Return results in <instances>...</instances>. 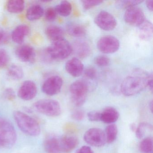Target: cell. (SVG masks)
Wrapping results in <instances>:
<instances>
[{
  "instance_id": "obj_36",
  "label": "cell",
  "mask_w": 153,
  "mask_h": 153,
  "mask_svg": "<svg viewBox=\"0 0 153 153\" xmlns=\"http://www.w3.org/2000/svg\"><path fill=\"white\" fill-rule=\"evenodd\" d=\"M87 116L90 121H99L101 120V113L97 111H92L88 113Z\"/></svg>"
},
{
  "instance_id": "obj_9",
  "label": "cell",
  "mask_w": 153,
  "mask_h": 153,
  "mask_svg": "<svg viewBox=\"0 0 153 153\" xmlns=\"http://www.w3.org/2000/svg\"><path fill=\"white\" fill-rule=\"evenodd\" d=\"M94 22L98 27L106 31L114 30L117 25L115 18L109 12L104 10L97 14L95 18Z\"/></svg>"
},
{
  "instance_id": "obj_6",
  "label": "cell",
  "mask_w": 153,
  "mask_h": 153,
  "mask_svg": "<svg viewBox=\"0 0 153 153\" xmlns=\"http://www.w3.org/2000/svg\"><path fill=\"white\" fill-rule=\"evenodd\" d=\"M36 111L49 116H57L61 113V108L59 102L52 99H42L33 104Z\"/></svg>"
},
{
  "instance_id": "obj_21",
  "label": "cell",
  "mask_w": 153,
  "mask_h": 153,
  "mask_svg": "<svg viewBox=\"0 0 153 153\" xmlns=\"http://www.w3.org/2000/svg\"><path fill=\"white\" fill-rule=\"evenodd\" d=\"M45 150L47 153H60L61 152L59 138L55 137L47 138L44 142Z\"/></svg>"
},
{
  "instance_id": "obj_31",
  "label": "cell",
  "mask_w": 153,
  "mask_h": 153,
  "mask_svg": "<svg viewBox=\"0 0 153 153\" xmlns=\"http://www.w3.org/2000/svg\"><path fill=\"white\" fill-rule=\"evenodd\" d=\"M143 2L142 1H116V5L117 7L121 9H128L129 8L132 7H136L138 4H140Z\"/></svg>"
},
{
  "instance_id": "obj_4",
  "label": "cell",
  "mask_w": 153,
  "mask_h": 153,
  "mask_svg": "<svg viewBox=\"0 0 153 153\" xmlns=\"http://www.w3.org/2000/svg\"><path fill=\"white\" fill-rule=\"evenodd\" d=\"M17 139L16 132L12 123L0 117V146L10 148L16 143Z\"/></svg>"
},
{
  "instance_id": "obj_3",
  "label": "cell",
  "mask_w": 153,
  "mask_h": 153,
  "mask_svg": "<svg viewBox=\"0 0 153 153\" xmlns=\"http://www.w3.org/2000/svg\"><path fill=\"white\" fill-rule=\"evenodd\" d=\"M45 51L52 60H62L72 53V48L70 43L63 38L53 42Z\"/></svg>"
},
{
  "instance_id": "obj_30",
  "label": "cell",
  "mask_w": 153,
  "mask_h": 153,
  "mask_svg": "<svg viewBox=\"0 0 153 153\" xmlns=\"http://www.w3.org/2000/svg\"><path fill=\"white\" fill-rule=\"evenodd\" d=\"M153 143L152 138H146L140 144L139 149L142 153H151L153 150Z\"/></svg>"
},
{
  "instance_id": "obj_11",
  "label": "cell",
  "mask_w": 153,
  "mask_h": 153,
  "mask_svg": "<svg viewBox=\"0 0 153 153\" xmlns=\"http://www.w3.org/2000/svg\"><path fill=\"white\" fill-rule=\"evenodd\" d=\"M124 19L128 25L137 27L146 19L143 10L137 6L126 10Z\"/></svg>"
},
{
  "instance_id": "obj_33",
  "label": "cell",
  "mask_w": 153,
  "mask_h": 153,
  "mask_svg": "<svg viewBox=\"0 0 153 153\" xmlns=\"http://www.w3.org/2000/svg\"><path fill=\"white\" fill-rule=\"evenodd\" d=\"M110 59L105 55L97 56L94 59L95 63L99 67H106L110 64Z\"/></svg>"
},
{
  "instance_id": "obj_29",
  "label": "cell",
  "mask_w": 153,
  "mask_h": 153,
  "mask_svg": "<svg viewBox=\"0 0 153 153\" xmlns=\"http://www.w3.org/2000/svg\"><path fill=\"white\" fill-rule=\"evenodd\" d=\"M152 130V126L151 124L146 123H141L136 129L135 132L137 138L141 139L145 136L147 131Z\"/></svg>"
},
{
  "instance_id": "obj_2",
  "label": "cell",
  "mask_w": 153,
  "mask_h": 153,
  "mask_svg": "<svg viewBox=\"0 0 153 153\" xmlns=\"http://www.w3.org/2000/svg\"><path fill=\"white\" fill-rule=\"evenodd\" d=\"M13 116L17 125L23 132L33 137L40 134V125L33 118L20 111H14Z\"/></svg>"
},
{
  "instance_id": "obj_25",
  "label": "cell",
  "mask_w": 153,
  "mask_h": 153,
  "mask_svg": "<svg viewBox=\"0 0 153 153\" xmlns=\"http://www.w3.org/2000/svg\"><path fill=\"white\" fill-rule=\"evenodd\" d=\"M57 14L62 17L69 16L72 11V6L70 2L67 1H61L54 8Z\"/></svg>"
},
{
  "instance_id": "obj_44",
  "label": "cell",
  "mask_w": 153,
  "mask_h": 153,
  "mask_svg": "<svg viewBox=\"0 0 153 153\" xmlns=\"http://www.w3.org/2000/svg\"><path fill=\"white\" fill-rule=\"evenodd\" d=\"M153 101H151L149 103V108L151 111V112H153Z\"/></svg>"
},
{
  "instance_id": "obj_42",
  "label": "cell",
  "mask_w": 153,
  "mask_h": 153,
  "mask_svg": "<svg viewBox=\"0 0 153 153\" xmlns=\"http://www.w3.org/2000/svg\"><path fill=\"white\" fill-rule=\"evenodd\" d=\"M153 0H148L146 1V6L149 11H153Z\"/></svg>"
},
{
  "instance_id": "obj_14",
  "label": "cell",
  "mask_w": 153,
  "mask_h": 153,
  "mask_svg": "<svg viewBox=\"0 0 153 153\" xmlns=\"http://www.w3.org/2000/svg\"><path fill=\"white\" fill-rule=\"evenodd\" d=\"M65 69L71 76L74 77H78L84 72V66L78 58H74L66 62Z\"/></svg>"
},
{
  "instance_id": "obj_8",
  "label": "cell",
  "mask_w": 153,
  "mask_h": 153,
  "mask_svg": "<svg viewBox=\"0 0 153 153\" xmlns=\"http://www.w3.org/2000/svg\"><path fill=\"white\" fill-rule=\"evenodd\" d=\"M97 47L98 50L103 53H114L120 48V41L114 36H106L98 40Z\"/></svg>"
},
{
  "instance_id": "obj_18",
  "label": "cell",
  "mask_w": 153,
  "mask_h": 153,
  "mask_svg": "<svg viewBox=\"0 0 153 153\" xmlns=\"http://www.w3.org/2000/svg\"><path fill=\"white\" fill-rule=\"evenodd\" d=\"M120 113L112 107H108L101 113V120L108 124H112L118 120Z\"/></svg>"
},
{
  "instance_id": "obj_15",
  "label": "cell",
  "mask_w": 153,
  "mask_h": 153,
  "mask_svg": "<svg viewBox=\"0 0 153 153\" xmlns=\"http://www.w3.org/2000/svg\"><path fill=\"white\" fill-rule=\"evenodd\" d=\"M30 33V28L26 25L18 26L11 34L12 41L18 44H22L25 42V38Z\"/></svg>"
},
{
  "instance_id": "obj_20",
  "label": "cell",
  "mask_w": 153,
  "mask_h": 153,
  "mask_svg": "<svg viewBox=\"0 0 153 153\" xmlns=\"http://www.w3.org/2000/svg\"><path fill=\"white\" fill-rule=\"evenodd\" d=\"M139 35L140 39L147 41L153 36V25L152 23L145 19L138 27Z\"/></svg>"
},
{
  "instance_id": "obj_32",
  "label": "cell",
  "mask_w": 153,
  "mask_h": 153,
  "mask_svg": "<svg viewBox=\"0 0 153 153\" xmlns=\"http://www.w3.org/2000/svg\"><path fill=\"white\" fill-rule=\"evenodd\" d=\"M10 57L6 50L0 49V68H4L8 64Z\"/></svg>"
},
{
  "instance_id": "obj_13",
  "label": "cell",
  "mask_w": 153,
  "mask_h": 153,
  "mask_svg": "<svg viewBox=\"0 0 153 153\" xmlns=\"http://www.w3.org/2000/svg\"><path fill=\"white\" fill-rule=\"evenodd\" d=\"M16 55L21 62L33 63L36 59L35 51L32 46L28 45H22L17 48Z\"/></svg>"
},
{
  "instance_id": "obj_10",
  "label": "cell",
  "mask_w": 153,
  "mask_h": 153,
  "mask_svg": "<svg viewBox=\"0 0 153 153\" xmlns=\"http://www.w3.org/2000/svg\"><path fill=\"white\" fill-rule=\"evenodd\" d=\"M63 85V80L61 77L52 76L47 79L42 85V90L45 94L53 96L59 93Z\"/></svg>"
},
{
  "instance_id": "obj_41",
  "label": "cell",
  "mask_w": 153,
  "mask_h": 153,
  "mask_svg": "<svg viewBox=\"0 0 153 153\" xmlns=\"http://www.w3.org/2000/svg\"><path fill=\"white\" fill-rule=\"evenodd\" d=\"M147 86L149 87V89L153 91V76L152 74L149 75V77L148 79Z\"/></svg>"
},
{
  "instance_id": "obj_23",
  "label": "cell",
  "mask_w": 153,
  "mask_h": 153,
  "mask_svg": "<svg viewBox=\"0 0 153 153\" xmlns=\"http://www.w3.org/2000/svg\"><path fill=\"white\" fill-rule=\"evenodd\" d=\"M44 10L42 6L34 5L27 10L26 17L30 21H35L41 19L44 14Z\"/></svg>"
},
{
  "instance_id": "obj_1",
  "label": "cell",
  "mask_w": 153,
  "mask_h": 153,
  "mask_svg": "<svg viewBox=\"0 0 153 153\" xmlns=\"http://www.w3.org/2000/svg\"><path fill=\"white\" fill-rule=\"evenodd\" d=\"M150 74L140 73L124 79L121 85L120 90L125 96H131L140 93L147 86Z\"/></svg>"
},
{
  "instance_id": "obj_35",
  "label": "cell",
  "mask_w": 153,
  "mask_h": 153,
  "mask_svg": "<svg viewBox=\"0 0 153 153\" xmlns=\"http://www.w3.org/2000/svg\"><path fill=\"white\" fill-rule=\"evenodd\" d=\"M57 14L55 9L52 7L48 8L45 13V18L50 22H53L56 19Z\"/></svg>"
},
{
  "instance_id": "obj_5",
  "label": "cell",
  "mask_w": 153,
  "mask_h": 153,
  "mask_svg": "<svg viewBox=\"0 0 153 153\" xmlns=\"http://www.w3.org/2000/svg\"><path fill=\"white\" fill-rule=\"evenodd\" d=\"M88 86L83 80H76L70 87V92L72 103L77 106L83 105L87 97L89 91Z\"/></svg>"
},
{
  "instance_id": "obj_17",
  "label": "cell",
  "mask_w": 153,
  "mask_h": 153,
  "mask_svg": "<svg viewBox=\"0 0 153 153\" xmlns=\"http://www.w3.org/2000/svg\"><path fill=\"white\" fill-rule=\"evenodd\" d=\"M61 150L69 152L76 148L79 144L77 138L74 136H65L59 138Z\"/></svg>"
},
{
  "instance_id": "obj_28",
  "label": "cell",
  "mask_w": 153,
  "mask_h": 153,
  "mask_svg": "<svg viewBox=\"0 0 153 153\" xmlns=\"http://www.w3.org/2000/svg\"><path fill=\"white\" fill-rule=\"evenodd\" d=\"M84 76L85 79L83 80L86 83L90 90V83L91 81L93 82L96 81L97 78V72L94 68L92 67L88 68L84 71Z\"/></svg>"
},
{
  "instance_id": "obj_43",
  "label": "cell",
  "mask_w": 153,
  "mask_h": 153,
  "mask_svg": "<svg viewBox=\"0 0 153 153\" xmlns=\"http://www.w3.org/2000/svg\"><path fill=\"white\" fill-rule=\"evenodd\" d=\"M130 128L131 130V131H136V129H137L135 123H131L130 126Z\"/></svg>"
},
{
  "instance_id": "obj_16",
  "label": "cell",
  "mask_w": 153,
  "mask_h": 153,
  "mask_svg": "<svg viewBox=\"0 0 153 153\" xmlns=\"http://www.w3.org/2000/svg\"><path fill=\"white\" fill-rule=\"evenodd\" d=\"M72 52H74L77 57L85 58L88 57L91 53V48L88 43L84 41L75 42L72 46Z\"/></svg>"
},
{
  "instance_id": "obj_27",
  "label": "cell",
  "mask_w": 153,
  "mask_h": 153,
  "mask_svg": "<svg viewBox=\"0 0 153 153\" xmlns=\"http://www.w3.org/2000/svg\"><path fill=\"white\" fill-rule=\"evenodd\" d=\"M105 137L106 142L111 144L115 141L118 134L117 126L114 124H111L107 126L105 128Z\"/></svg>"
},
{
  "instance_id": "obj_40",
  "label": "cell",
  "mask_w": 153,
  "mask_h": 153,
  "mask_svg": "<svg viewBox=\"0 0 153 153\" xmlns=\"http://www.w3.org/2000/svg\"><path fill=\"white\" fill-rule=\"evenodd\" d=\"M76 153H94V152L90 147L85 146L79 149Z\"/></svg>"
},
{
  "instance_id": "obj_22",
  "label": "cell",
  "mask_w": 153,
  "mask_h": 153,
  "mask_svg": "<svg viewBox=\"0 0 153 153\" xmlns=\"http://www.w3.org/2000/svg\"><path fill=\"white\" fill-rule=\"evenodd\" d=\"M68 33L71 36L76 37H80L84 36L86 33L85 27L80 24L71 23L67 26Z\"/></svg>"
},
{
  "instance_id": "obj_39",
  "label": "cell",
  "mask_w": 153,
  "mask_h": 153,
  "mask_svg": "<svg viewBox=\"0 0 153 153\" xmlns=\"http://www.w3.org/2000/svg\"><path fill=\"white\" fill-rule=\"evenodd\" d=\"M8 36L7 33L0 27V45L5 43L7 41Z\"/></svg>"
},
{
  "instance_id": "obj_12",
  "label": "cell",
  "mask_w": 153,
  "mask_h": 153,
  "mask_svg": "<svg viewBox=\"0 0 153 153\" xmlns=\"http://www.w3.org/2000/svg\"><path fill=\"white\" fill-rule=\"evenodd\" d=\"M37 91V87L35 83L31 80H26L19 88L18 95L22 100L29 101L35 97Z\"/></svg>"
},
{
  "instance_id": "obj_38",
  "label": "cell",
  "mask_w": 153,
  "mask_h": 153,
  "mask_svg": "<svg viewBox=\"0 0 153 153\" xmlns=\"http://www.w3.org/2000/svg\"><path fill=\"white\" fill-rule=\"evenodd\" d=\"M71 117L74 120L76 121H81L85 117V112L82 110H76L72 114Z\"/></svg>"
},
{
  "instance_id": "obj_26",
  "label": "cell",
  "mask_w": 153,
  "mask_h": 153,
  "mask_svg": "<svg viewBox=\"0 0 153 153\" xmlns=\"http://www.w3.org/2000/svg\"><path fill=\"white\" fill-rule=\"evenodd\" d=\"M7 73L9 77L16 80L21 79L24 76L23 69L20 66L17 65L10 66L8 69Z\"/></svg>"
},
{
  "instance_id": "obj_7",
  "label": "cell",
  "mask_w": 153,
  "mask_h": 153,
  "mask_svg": "<svg viewBox=\"0 0 153 153\" xmlns=\"http://www.w3.org/2000/svg\"><path fill=\"white\" fill-rule=\"evenodd\" d=\"M84 139L88 145L94 147L102 146L106 142L105 132L98 128H92L87 131Z\"/></svg>"
},
{
  "instance_id": "obj_24",
  "label": "cell",
  "mask_w": 153,
  "mask_h": 153,
  "mask_svg": "<svg viewBox=\"0 0 153 153\" xmlns=\"http://www.w3.org/2000/svg\"><path fill=\"white\" fill-rule=\"evenodd\" d=\"M25 1L22 0H10L7 4V10L11 13L18 14L25 9Z\"/></svg>"
},
{
  "instance_id": "obj_34",
  "label": "cell",
  "mask_w": 153,
  "mask_h": 153,
  "mask_svg": "<svg viewBox=\"0 0 153 153\" xmlns=\"http://www.w3.org/2000/svg\"><path fill=\"white\" fill-rule=\"evenodd\" d=\"M81 2L82 3L83 8L85 10H88L94 7H96L102 4L103 1H97V0L96 1V0H91V1L84 0V1H82Z\"/></svg>"
},
{
  "instance_id": "obj_19",
  "label": "cell",
  "mask_w": 153,
  "mask_h": 153,
  "mask_svg": "<svg viewBox=\"0 0 153 153\" xmlns=\"http://www.w3.org/2000/svg\"><path fill=\"white\" fill-rule=\"evenodd\" d=\"M46 36L52 42L59 41L64 38V33L63 29L58 26L52 25L45 29Z\"/></svg>"
},
{
  "instance_id": "obj_37",
  "label": "cell",
  "mask_w": 153,
  "mask_h": 153,
  "mask_svg": "<svg viewBox=\"0 0 153 153\" xmlns=\"http://www.w3.org/2000/svg\"><path fill=\"white\" fill-rule=\"evenodd\" d=\"M4 96L7 100L13 101L16 98V93L12 88H7L4 91Z\"/></svg>"
}]
</instances>
